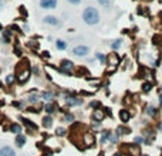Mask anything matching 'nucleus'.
<instances>
[{"mask_svg": "<svg viewBox=\"0 0 162 156\" xmlns=\"http://www.w3.org/2000/svg\"><path fill=\"white\" fill-rule=\"evenodd\" d=\"M83 17H84V21L87 23V24H97L98 21H100V13L97 12V9L94 7H87L84 10L83 13Z\"/></svg>", "mask_w": 162, "mask_h": 156, "instance_id": "obj_1", "label": "nucleus"}, {"mask_svg": "<svg viewBox=\"0 0 162 156\" xmlns=\"http://www.w3.org/2000/svg\"><path fill=\"white\" fill-rule=\"evenodd\" d=\"M110 67H108V73H112V71H115V68L118 67V64H120V58H118V55H117L115 53H112L111 55H110Z\"/></svg>", "mask_w": 162, "mask_h": 156, "instance_id": "obj_2", "label": "nucleus"}, {"mask_svg": "<svg viewBox=\"0 0 162 156\" xmlns=\"http://www.w3.org/2000/svg\"><path fill=\"white\" fill-rule=\"evenodd\" d=\"M88 51H90L88 47H85V45H78V47H75V48L73 50V54L77 55V57H83V55H87Z\"/></svg>", "mask_w": 162, "mask_h": 156, "instance_id": "obj_3", "label": "nucleus"}, {"mask_svg": "<svg viewBox=\"0 0 162 156\" xmlns=\"http://www.w3.org/2000/svg\"><path fill=\"white\" fill-rule=\"evenodd\" d=\"M73 68H74V64H73L71 61H68V60H63V61H61V70H63V73L70 74Z\"/></svg>", "mask_w": 162, "mask_h": 156, "instance_id": "obj_4", "label": "nucleus"}, {"mask_svg": "<svg viewBox=\"0 0 162 156\" xmlns=\"http://www.w3.org/2000/svg\"><path fill=\"white\" fill-rule=\"evenodd\" d=\"M57 4V0H40V6L43 9H54Z\"/></svg>", "mask_w": 162, "mask_h": 156, "instance_id": "obj_5", "label": "nucleus"}, {"mask_svg": "<svg viewBox=\"0 0 162 156\" xmlns=\"http://www.w3.org/2000/svg\"><path fill=\"white\" fill-rule=\"evenodd\" d=\"M0 156H16V153L10 146H4L0 149Z\"/></svg>", "mask_w": 162, "mask_h": 156, "instance_id": "obj_6", "label": "nucleus"}, {"mask_svg": "<svg viewBox=\"0 0 162 156\" xmlns=\"http://www.w3.org/2000/svg\"><path fill=\"white\" fill-rule=\"evenodd\" d=\"M29 77H30V70H24L23 73H20V74L17 75V80H19V82H26L27 80H29Z\"/></svg>", "mask_w": 162, "mask_h": 156, "instance_id": "obj_7", "label": "nucleus"}, {"mask_svg": "<svg viewBox=\"0 0 162 156\" xmlns=\"http://www.w3.org/2000/svg\"><path fill=\"white\" fill-rule=\"evenodd\" d=\"M84 142L87 146H92L94 145V135L90 133V132H85V135H84Z\"/></svg>", "mask_w": 162, "mask_h": 156, "instance_id": "obj_8", "label": "nucleus"}, {"mask_svg": "<svg viewBox=\"0 0 162 156\" xmlns=\"http://www.w3.org/2000/svg\"><path fill=\"white\" fill-rule=\"evenodd\" d=\"M66 102L68 104V105H80V104H81V101H80V99H75L74 97H67Z\"/></svg>", "mask_w": 162, "mask_h": 156, "instance_id": "obj_9", "label": "nucleus"}, {"mask_svg": "<svg viewBox=\"0 0 162 156\" xmlns=\"http://www.w3.org/2000/svg\"><path fill=\"white\" fill-rule=\"evenodd\" d=\"M24 144H26V138L23 135H17V138H16V145L19 146V148H21V146H24Z\"/></svg>", "mask_w": 162, "mask_h": 156, "instance_id": "obj_10", "label": "nucleus"}, {"mask_svg": "<svg viewBox=\"0 0 162 156\" xmlns=\"http://www.w3.org/2000/svg\"><path fill=\"white\" fill-rule=\"evenodd\" d=\"M120 118L122 122H128V119H129V112L127 111V109H122V111L120 112Z\"/></svg>", "mask_w": 162, "mask_h": 156, "instance_id": "obj_11", "label": "nucleus"}, {"mask_svg": "<svg viewBox=\"0 0 162 156\" xmlns=\"http://www.w3.org/2000/svg\"><path fill=\"white\" fill-rule=\"evenodd\" d=\"M92 116H94V119H97V121H103V119H104V112L101 111V109H97V111H94Z\"/></svg>", "mask_w": 162, "mask_h": 156, "instance_id": "obj_12", "label": "nucleus"}, {"mask_svg": "<svg viewBox=\"0 0 162 156\" xmlns=\"http://www.w3.org/2000/svg\"><path fill=\"white\" fill-rule=\"evenodd\" d=\"M10 131H12L13 133H17V135H19V133L21 132V126L20 125H17V123H13L12 126H10Z\"/></svg>", "mask_w": 162, "mask_h": 156, "instance_id": "obj_13", "label": "nucleus"}, {"mask_svg": "<svg viewBox=\"0 0 162 156\" xmlns=\"http://www.w3.org/2000/svg\"><path fill=\"white\" fill-rule=\"evenodd\" d=\"M23 123H24L27 128H30V129H33V131H36L37 129V126H36V123H33V122H30L29 119H23Z\"/></svg>", "mask_w": 162, "mask_h": 156, "instance_id": "obj_14", "label": "nucleus"}, {"mask_svg": "<svg viewBox=\"0 0 162 156\" xmlns=\"http://www.w3.org/2000/svg\"><path fill=\"white\" fill-rule=\"evenodd\" d=\"M129 153H131V156H138L139 155V148L135 146V145H132V146L129 148Z\"/></svg>", "mask_w": 162, "mask_h": 156, "instance_id": "obj_15", "label": "nucleus"}, {"mask_svg": "<svg viewBox=\"0 0 162 156\" xmlns=\"http://www.w3.org/2000/svg\"><path fill=\"white\" fill-rule=\"evenodd\" d=\"M44 23H47V24H57L58 20L56 19V17L49 16V17H46V19H44Z\"/></svg>", "mask_w": 162, "mask_h": 156, "instance_id": "obj_16", "label": "nucleus"}, {"mask_svg": "<svg viewBox=\"0 0 162 156\" xmlns=\"http://www.w3.org/2000/svg\"><path fill=\"white\" fill-rule=\"evenodd\" d=\"M56 45H57V48H58V50H66V48H67L66 41H63V40H57Z\"/></svg>", "mask_w": 162, "mask_h": 156, "instance_id": "obj_17", "label": "nucleus"}, {"mask_svg": "<svg viewBox=\"0 0 162 156\" xmlns=\"http://www.w3.org/2000/svg\"><path fill=\"white\" fill-rule=\"evenodd\" d=\"M43 125H44L46 128H50L51 125H53V121H51L50 116H46V118L43 119Z\"/></svg>", "mask_w": 162, "mask_h": 156, "instance_id": "obj_18", "label": "nucleus"}, {"mask_svg": "<svg viewBox=\"0 0 162 156\" xmlns=\"http://www.w3.org/2000/svg\"><path fill=\"white\" fill-rule=\"evenodd\" d=\"M41 97L46 99V101H50V99L53 98V92H43Z\"/></svg>", "mask_w": 162, "mask_h": 156, "instance_id": "obj_19", "label": "nucleus"}, {"mask_svg": "<svg viewBox=\"0 0 162 156\" xmlns=\"http://www.w3.org/2000/svg\"><path fill=\"white\" fill-rule=\"evenodd\" d=\"M110 136H111V133H110V132H104V135H103V138H101V142H103V144H105V142H107V139H110Z\"/></svg>", "mask_w": 162, "mask_h": 156, "instance_id": "obj_20", "label": "nucleus"}, {"mask_svg": "<svg viewBox=\"0 0 162 156\" xmlns=\"http://www.w3.org/2000/svg\"><path fill=\"white\" fill-rule=\"evenodd\" d=\"M46 112H49V114H53V112H54V105H51V104H47V105H46Z\"/></svg>", "mask_w": 162, "mask_h": 156, "instance_id": "obj_21", "label": "nucleus"}, {"mask_svg": "<svg viewBox=\"0 0 162 156\" xmlns=\"http://www.w3.org/2000/svg\"><path fill=\"white\" fill-rule=\"evenodd\" d=\"M29 101L31 104H36L38 101V97H37V95H30V97H29Z\"/></svg>", "mask_w": 162, "mask_h": 156, "instance_id": "obj_22", "label": "nucleus"}, {"mask_svg": "<svg viewBox=\"0 0 162 156\" xmlns=\"http://www.w3.org/2000/svg\"><path fill=\"white\" fill-rule=\"evenodd\" d=\"M151 88H152V85H151L149 82H146V84H144V92H148V91H151Z\"/></svg>", "mask_w": 162, "mask_h": 156, "instance_id": "obj_23", "label": "nucleus"}, {"mask_svg": "<svg viewBox=\"0 0 162 156\" xmlns=\"http://www.w3.org/2000/svg\"><path fill=\"white\" fill-rule=\"evenodd\" d=\"M128 129H127V128H118V135H120V133H122V135H125V133H128Z\"/></svg>", "mask_w": 162, "mask_h": 156, "instance_id": "obj_24", "label": "nucleus"}, {"mask_svg": "<svg viewBox=\"0 0 162 156\" xmlns=\"http://www.w3.org/2000/svg\"><path fill=\"white\" fill-rule=\"evenodd\" d=\"M66 121H67V122H73V121H74V116L70 115V114H67V115H66Z\"/></svg>", "mask_w": 162, "mask_h": 156, "instance_id": "obj_25", "label": "nucleus"}, {"mask_svg": "<svg viewBox=\"0 0 162 156\" xmlns=\"http://www.w3.org/2000/svg\"><path fill=\"white\" fill-rule=\"evenodd\" d=\"M13 81H14V77H13V75H7V78H6V82H7V84H12Z\"/></svg>", "mask_w": 162, "mask_h": 156, "instance_id": "obj_26", "label": "nucleus"}, {"mask_svg": "<svg viewBox=\"0 0 162 156\" xmlns=\"http://www.w3.org/2000/svg\"><path fill=\"white\" fill-rule=\"evenodd\" d=\"M120 45H121V41L117 40V41H114V43H112V48H118Z\"/></svg>", "mask_w": 162, "mask_h": 156, "instance_id": "obj_27", "label": "nucleus"}, {"mask_svg": "<svg viewBox=\"0 0 162 156\" xmlns=\"http://www.w3.org/2000/svg\"><path fill=\"white\" fill-rule=\"evenodd\" d=\"M148 114H149V115H155V114H157V111H155V108H152V107H149V108H148Z\"/></svg>", "mask_w": 162, "mask_h": 156, "instance_id": "obj_28", "label": "nucleus"}, {"mask_svg": "<svg viewBox=\"0 0 162 156\" xmlns=\"http://www.w3.org/2000/svg\"><path fill=\"white\" fill-rule=\"evenodd\" d=\"M98 2H100L103 6H105V7H108V6H110V2H108V0H98Z\"/></svg>", "mask_w": 162, "mask_h": 156, "instance_id": "obj_29", "label": "nucleus"}, {"mask_svg": "<svg viewBox=\"0 0 162 156\" xmlns=\"http://www.w3.org/2000/svg\"><path fill=\"white\" fill-rule=\"evenodd\" d=\"M64 132H66V131H64L63 128H58V129H57V135L61 136V135H64Z\"/></svg>", "mask_w": 162, "mask_h": 156, "instance_id": "obj_30", "label": "nucleus"}, {"mask_svg": "<svg viewBox=\"0 0 162 156\" xmlns=\"http://www.w3.org/2000/svg\"><path fill=\"white\" fill-rule=\"evenodd\" d=\"M97 57H98V60H100V61H103V62L105 61V57L103 55V54H97Z\"/></svg>", "mask_w": 162, "mask_h": 156, "instance_id": "obj_31", "label": "nucleus"}, {"mask_svg": "<svg viewBox=\"0 0 162 156\" xmlns=\"http://www.w3.org/2000/svg\"><path fill=\"white\" fill-rule=\"evenodd\" d=\"M70 3H73V4H78L80 3V0H68Z\"/></svg>", "mask_w": 162, "mask_h": 156, "instance_id": "obj_32", "label": "nucleus"}, {"mask_svg": "<svg viewBox=\"0 0 162 156\" xmlns=\"http://www.w3.org/2000/svg\"><path fill=\"white\" fill-rule=\"evenodd\" d=\"M2 6H3V0H0V9H2Z\"/></svg>", "mask_w": 162, "mask_h": 156, "instance_id": "obj_33", "label": "nucleus"}, {"mask_svg": "<svg viewBox=\"0 0 162 156\" xmlns=\"http://www.w3.org/2000/svg\"><path fill=\"white\" fill-rule=\"evenodd\" d=\"M115 156H122V155H120V153H117V155Z\"/></svg>", "mask_w": 162, "mask_h": 156, "instance_id": "obj_34", "label": "nucleus"}, {"mask_svg": "<svg viewBox=\"0 0 162 156\" xmlns=\"http://www.w3.org/2000/svg\"><path fill=\"white\" fill-rule=\"evenodd\" d=\"M0 30H3V27H2V24H0Z\"/></svg>", "mask_w": 162, "mask_h": 156, "instance_id": "obj_35", "label": "nucleus"}, {"mask_svg": "<svg viewBox=\"0 0 162 156\" xmlns=\"http://www.w3.org/2000/svg\"><path fill=\"white\" fill-rule=\"evenodd\" d=\"M161 104H162V95H161Z\"/></svg>", "mask_w": 162, "mask_h": 156, "instance_id": "obj_36", "label": "nucleus"}, {"mask_svg": "<svg viewBox=\"0 0 162 156\" xmlns=\"http://www.w3.org/2000/svg\"><path fill=\"white\" fill-rule=\"evenodd\" d=\"M0 87H2V81H0Z\"/></svg>", "mask_w": 162, "mask_h": 156, "instance_id": "obj_37", "label": "nucleus"}, {"mask_svg": "<svg viewBox=\"0 0 162 156\" xmlns=\"http://www.w3.org/2000/svg\"><path fill=\"white\" fill-rule=\"evenodd\" d=\"M144 156H148V155H144Z\"/></svg>", "mask_w": 162, "mask_h": 156, "instance_id": "obj_38", "label": "nucleus"}]
</instances>
